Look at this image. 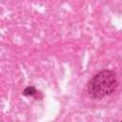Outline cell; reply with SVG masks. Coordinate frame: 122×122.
Here are the masks:
<instances>
[{
	"mask_svg": "<svg viewBox=\"0 0 122 122\" xmlns=\"http://www.w3.org/2000/svg\"><path fill=\"white\" fill-rule=\"evenodd\" d=\"M89 93L95 97L101 98L109 95L116 88L115 74L111 71H105L96 74L89 83Z\"/></svg>",
	"mask_w": 122,
	"mask_h": 122,
	"instance_id": "obj_1",
	"label": "cell"
},
{
	"mask_svg": "<svg viewBox=\"0 0 122 122\" xmlns=\"http://www.w3.org/2000/svg\"><path fill=\"white\" fill-rule=\"evenodd\" d=\"M34 92H35V90H34V88H32V87H29V88H27V89L24 91V94H26V95L33 94Z\"/></svg>",
	"mask_w": 122,
	"mask_h": 122,
	"instance_id": "obj_2",
	"label": "cell"
}]
</instances>
